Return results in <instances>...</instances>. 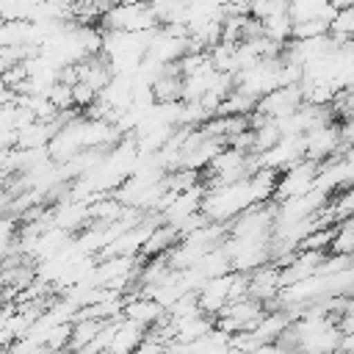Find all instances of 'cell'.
Segmentation results:
<instances>
[{
	"mask_svg": "<svg viewBox=\"0 0 354 354\" xmlns=\"http://www.w3.org/2000/svg\"><path fill=\"white\" fill-rule=\"evenodd\" d=\"M252 191H249V180H238L230 185H218V188H205L199 213L210 221V224H221L227 227L238 213H243L246 207H252Z\"/></svg>",
	"mask_w": 354,
	"mask_h": 354,
	"instance_id": "cell-1",
	"label": "cell"
},
{
	"mask_svg": "<svg viewBox=\"0 0 354 354\" xmlns=\"http://www.w3.org/2000/svg\"><path fill=\"white\" fill-rule=\"evenodd\" d=\"M100 19H102L105 30H124V33H144V30L160 28L147 3H119V6L108 8Z\"/></svg>",
	"mask_w": 354,
	"mask_h": 354,
	"instance_id": "cell-2",
	"label": "cell"
},
{
	"mask_svg": "<svg viewBox=\"0 0 354 354\" xmlns=\"http://www.w3.org/2000/svg\"><path fill=\"white\" fill-rule=\"evenodd\" d=\"M318 169L321 163L315 160H299L288 169H282L277 174V194H274V202L279 199H290V196H304L307 191L315 188V177H318Z\"/></svg>",
	"mask_w": 354,
	"mask_h": 354,
	"instance_id": "cell-3",
	"label": "cell"
},
{
	"mask_svg": "<svg viewBox=\"0 0 354 354\" xmlns=\"http://www.w3.org/2000/svg\"><path fill=\"white\" fill-rule=\"evenodd\" d=\"M301 141H304V158H307V160H315V163L329 160V155L335 158V155L346 147L343 138H340V127L332 124V122L307 130V133L301 136Z\"/></svg>",
	"mask_w": 354,
	"mask_h": 354,
	"instance_id": "cell-4",
	"label": "cell"
},
{
	"mask_svg": "<svg viewBox=\"0 0 354 354\" xmlns=\"http://www.w3.org/2000/svg\"><path fill=\"white\" fill-rule=\"evenodd\" d=\"M301 105H304L301 86H279V88L268 91L266 97H260L257 105H254V111L263 113L268 122H277V119L290 116V113L299 111Z\"/></svg>",
	"mask_w": 354,
	"mask_h": 354,
	"instance_id": "cell-5",
	"label": "cell"
},
{
	"mask_svg": "<svg viewBox=\"0 0 354 354\" xmlns=\"http://www.w3.org/2000/svg\"><path fill=\"white\" fill-rule=\"evenodd\" d=\"M254 160H257V169L282 171V169H288V166L304 160V141H301V136H285V138H279L271 149L254 155Z\"/></svg>",
	"mask_w": 354,
	"mask_h": 354,
	"instance_id": "cell-6",
	"label": "cell"
},
{
	"mask_svg": "<svg viewBox=\"0 0 354 354\" xmlns=\"http://www.w3.org/2000/svg\"><path fill=\"white\" fill-rule=\"evenodd\" d=\"M279 290H282V277L274 263H266L246 274V296H252L263 307H268L279 296Z\"/></svg>",
	"mask_w": 354,
	"mask_h": 354,
	"instance_id": "cell-7",
	"label": "cell"
},
{
	"mask_svg": "<svg viewBox=\"0 0 354 354\" xmlns=\"http://www.w3.org/2000/svg\"><path fill=\"white\" fill-rule=\"evenodd\" d=\"M144 337H147V326H141V324L119 315L113 321V337H111L108 354H136Z\"/></svg>",
	"mask_w": 354,
	"mask_h": 354,
	"instance_id": "cell-8",
	"label": "cell"
},
{
	"mask_svg": "<svg viewBox=\"0 0 354 354\" xmlns=\"http://www.w3.org/2000/svg\"><path fill=\"white\" fill-rule=\"evenodd\" d=\"M122 315L124 318H130V321H136V324H141V326H147V329H152L155 324H160L163 318H166V310L155 301V299H149V296H133V299H124V310H122Z\"/></svg>",
	"mask_w": 354,
	"mask_h": 354,
	"instance_id": "cell-9",
	"label": "cell"
},
{
	"mask_svg": "<svg viewBox=\"0 0 354 354\" xmlns=\"http://www.w3.org/2000/svg\"><path fill=\"white\" fill-rule=\"evenodd\" d=\"M337 11L329 6V0H290L288 3V17L296 22H307L315 17H335Z\"/></svg>",
	"mask_w": 354,
	"mask_h": 354,
	"instance_id": "cell-10",
	"label": "cell"
},
{
	"mask_svg": "<svg viewBox=\"0 0 354 354\" xmlns=\"http://www.w3.org/2000/svg\"><path fill=\"white\" fill-rule=\"evenodd\" d=\"M277 174L274 169H257L254 174H249V191H252V199L254 205H263V202H271L274 194H277Z\"/></svg>",
	"mask_w": 354,
	"mask_h": 354,
	"instance_id": "cell-11",
	"label": "cell"
},
{
	"mask_svg": "<svg viewBox=\"0 0 354 354\" xmlns=\"http://www.w3.org/2000/svg\"><path fill=\"white\" fill-rule=\"evenodd\" d=\"M177 241H180V238H177V230H174V227H169V224H158V227L152 230V235L147 238V243H144L141 254H144V257L166 254Z\"/></svg>",
	"mask_w": 354,
	"mask_h": 354,
	"instance_id": "cell-12",
	"label": "cell"
},
{
	"mask_svg": "<svg viewBox=\"0 0 354 354\" xmlns=\"http://www.w3.org/2000/svg\"><path fill=\"white\" fill-rule=\"evenodd\" d=\"M260 28H263L266 39H271V41L285 47V41H290V33H293V19L288 14H274V17L260 19Z\"/></svg>",
	"mask_w": 354,
	"mask_h": 354,
	"instance_id": "cell-13",
	"label": "cell"
},
{
	"mask_svg": "<svg viewBox=\"0 0 354 354\" xmlns=\"http://www.w3.org/2000/svg\"><path fill=\"white\" fill-rule=\"evenodd\" d=\"M329 246H332V254H354V216L343 218V224L335 227Z\"/></svg>",
	"mask_w": 354,
	"mask_h": 354,
	"instance_id": "cell-14",
	"label": "cell"
},
{
	"mask_svg": "<svg viewBox=\"0 0 354 354\" xmlns=\"http://www.w3.org/2000/svg\"><path fill=\"white\" fill-rule=\"evenodd\" d=\"M279 138H282V136H279L277 124H274V122H266L263 127L252 130V155H260V152L271 149V147H274Z\"/></svg>",
	"mask_w": 354,
	"mask_h": 354,
	"instance_id": "cell-15",
	"label": "cell"
},
{
	"mask_svg": "<svg viewBox=\"0 0 354 354\" xmlns=\"http://www.w3.org/2000/svg\"><path fill=\"white\" fill-rule=\"evenodd\" d=\"M47 97H50V102L55 105V111H58V113H64V111H72V108H75V102H72V86H66V83H61V80L47 91Z\"/></svg>",
	"mask_w": 354,
	"mask_h": 354,
	"instance_id": "cell-16",
	"label": "cell"
},
{
	"mask_svg": "<svg viewBox=\"0 0 354 354\" xmlns=\"http://www.w3.org/2000/svg\"><path fill=\"white\" fill-rule=\"evenodd\" d=\"M0 19H28V8L22 6V0H0Z\"/></svg>",
	"mask_w": 354,
	"mask_h": 354,
	"instance_id": "cell-17",
	"label": "cell"
},
{
	"mask_svg": "<svg viewBox=\"0 0 354 354\" xmlns=\"http://www.w3.org/2000/svg\"><path fill=\"white\" fill-rule=\"evenodd\" d=\"M94 100H97V91L88 88L86 83H75L72 86V102H75V108H88Z\"/></svg>",
	"mask_w": 354,
	"mask_h": 354,
	"instance_id": "cell-18",
	"label": "cell"
},
{
	"mask_svg": "<svg viewBox=\"0 0 354 354\" xmlns=\"http://www.w3.org/2000/svg\"><path fill=\"white\" fill-rule=\"evenodd\" d=\"M340 318H348V321H354V293H348V296H346V304H343V313H340Z\"/></svg>",
	"mask_w": 354,
	"mask_h": 354,
	"instance_id": "cell-19",
	"label": "cell"
},
{
	"mask_svg": "<svg viewBox=\"0 0 354 354\" xmlns=\"http://www.w3.org/2000/svg\"><path fill=\"white\" fill-rule=\"evenodd\" d=\"M252 354H282V351H279L277 343H263V346H257Z\"/></svg>",
	"mask_w": 354,
	"mask_h": 354,
	"instance_id": "cell-20",
	"label": "cell"
},
{
	"mask_svg": "<svg viewBox=\"0 0 354 354\" xmlns=\"http://www.w3.org/2000/svg\"><path fill=\"white\" fill-rule=\"evenodd\" d=\"M14 97H17V94H14V91H8V88L0 83V105H8V102H14Z\"/></svg>",
	"mask_w": 354,
	"mask_h": 354,
	"instance_id": "cell-21",
	"label": "cell"
},
{
	"mask_svg": "<svg viewBox=\"0 0 354 354\" xmlns=\"http://www.w3.org/2000/svg\"><path fill=\"white\" fill-rule=\"evenodd\" d=\"M329 6L335 11H343V8H354V0H329Z\"/></svg>",
	"mask_w": 354,
	"mask_h": 354,
	"instance_id": "cell-22",
	"label": "cell"
},
{
	"mask_svg": "<svg viewBox=\"0 0 354 354\" xmlns=\"http://www.w3.org/2000/svg\"><path fill=\"white\" fill-rule=\"evenodd\" d=\"M39 3H44V0H22V6L28 8V14H30V8H36Z\"/></svg>",
	"mask_w": 354,
	"mask_h": 354,
	"instance_id": "cell-23",
	"label": "cell"
},
{
	"mask_svg": "<svg viewBox=\"0 0 354 354\" xmlns=\"http://www.w3.org/2000/svg\"><path fill=\"white\" fill-rule=\"evenodd\" d=\"M221 8H227V6H235V3H241V0H216Z\"/></svg>",
	"mask_w": 354,
	"mask_h": 354,
	"instance_id": "cell-24",
	"label": "cell"
},
{
	"mask_svg": "<svg viewBox=\"0 0 354 354\" xmlns=\"http://www.w3.org/2000/svg\"><path fill=\"white\" fill-rule=\"evenodd\" d=\"M3 69H6V64H3V61H0V75H3Z\"/></svg>",
	"mask_w": 354,
	"mask_h": 354,
	"instance_id": "cell-25",
	"label": "cell"
},
{
	"mask_svg": "<svg viewBox=\"0 0 354 354\" xmlns=\"http://www.w3.org/2000/svg\"><path fill=\"white\" fill-rule=\"evenodd\" d=\"M147 3H149V0H147Z\"/></svg>",
	"mask_w": 354,
	"mask_h": 354,
	"instance_id": "cell-26",
	"label": "cell"
},
{
	"mask_svg": "<svg viewBox=\"0 0 354 354\" xmlns=\"http://www.w3.org/2000/svg\"><path fill=\"white\" fill-rule=\"evenodd\" d=\"M0 22H3V19H0Z\"/></svg>",
	"mask_w": 354,
	"mask_h": 354,
	"instance_id": "cell-27",
	"label": "cell"
}]
</instances>
